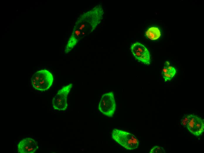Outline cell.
<instances>
[{
    "instance_id": "cell-1",
    "label": "cell",
    "mask_w": 204,
    "mask_h": 153,
    "mask_svg": "<svg viewBox=\"0 0 204 153\" xmlns=\"http://www.w3.org/2000/svg\"><path fill=\"white\" fill-rule=\"evenodd\" d=\"M103 14L102 6L100 4L80 15L65 46V53L70 51L81 39L94 31L103 19Z\"/></svg>"
},
{
    "instance_id": "cell-2",
    "label": "cell",
    "mask_w": 204,
    "mask_h": 153,
    "mask_svg": "<svg viewBox=\"0 0 204 153\" xmlns=\"http://www.w3.org/2000/svg\"><path fill=\"white\" fill-rule=\"evenodd\" d=\"M112 138L126 150L135 149L139 146V141L136 137L127 132L114 129L112 132Z\"/></svg>"
},
{
    "instance_id": "cell-3",
    "label": "cell",
    "mask_w": 204,
    "mask_h": 153,
    "mask_svg": "<svg viewBox=\"0 0 204 153\" xmlns=\"http://www.w3.org/2000/svg\"><path fill=\"white\" fill-rule=\"evenodd\" d=\"M52 74L49 71L42 69L33 74L31 79L33 88L38 91L43 92L48 90L53 82Z\"/></svg>"
},
{
    "instance_id": "cell-4",
    "label": "cell",
    "mask_w": 204,
    "mask_h": 153,
    "mask_svg": "<svg viewBox=\"0 0 204 153\" xmlns=\"http://www.w3.org/2000/svg\"><path fill=\"white\" fill-rule=\"evenodd\" d=\"M116 109V104L113 93L111 92L103 94L98 104V110L104 115L112 117Z\"/></svg>"
},
{
    "instance_id": "cell-5",
    "label": "cell",
    "mask_w": 204,
    "mask_h": 153,
    "mask_svg": "<svg viewBox=\"0 0 204 153\" xmlns=\"http://www.w3.org/2000/svg\"><path fill=\"white\" fill-rule=\"evenodd\" d=\"M72 84L64 86L53 98L52 103L54 109L59 111L66 110L68 106L67 97L72 87Z\"/></svg>"
},
{
    "instance_id": "cell-6",
    "label": "cell",
    "mask_w": 204,
    "mask_h": 153,
    "mask_svg": "<svg viewBox=\"0 0 204 153\" xmlns=\"http://www.w3.org/2000/svg\"><path fill=\"white\" fill-rule=\"evenodd\" d=\"M130 50L135 57L142 63L147 65L151 62L150 55L148 49L142 44L136 42L132 44Z\"/></svg>"
},
{
    "instance_id": "cell-7",
    "label": "cell",
    "mask_w": 204,
    "mask_h": 153,
    "mask_svg": "<svg viewBox=\"0 0 204 153\" xmlns=\"http://www.w3.org/2000/svg\"><path fill=\"white\" fill-rule=\"evenodd\" d=\"M186 127L191 133L195 136H199L204 132V119L191 114L190 121Z\"/></svg>"
},
{
    "instance_id": "cell-8",
    "label": "cell",
    "mask_w": 204,
    "mask_h": 153,
    "mask_svg": "<svg viewBox=\"0 0 204 153\" xmlns=\"http://www.w3.org/2000/svg\"><path fill=\"white\" fill-rule=\"evenodd\" d=\"M38 148L37 142L30 137L23 139L17 145L18 151L20 153H34Z\"/></svg>"
},
{
    "instance_id": "cell-9",
    "label": "cell",
    "mask_w": 204,
    "mask_h": 153,
    "mask_svg": "<svg viewBox=\"0 0 204 153\" xmlns=\"http://www.w3.org/2000/svg\"><path fill=\"white\" fill-rule=\"evenodd\" d=\"M176 74V69L171 66H166L162 69V75L165 82L171 81Z\"/></svg>"
},
{
    "instance_id": "cell-10",
    "label": "cell",
    "mask_w": 204,
    "mask_h": 153,
    "mask_svg": "<svg viewBox=\"0 0 204 153\" xmlns=\"http://www.w3.org/2000/svg\"><path fill=\"white\" fill-rule=\"evenodd\" d=\"M145 35L149 39L152 40L158 39L161 36V33L157 27L153 26L149 28L145 32Z\"/></svg>"
},
{
    "instance_id": "cell-11",
    "label": "cell",
    "mask_w": 204,
    "mask_h": 153,
    "mask_svg": "<svg viewBox=\"0 0 204 153\" xmlns=\"http://www.w3.org/2000/svg\"><path fill=\"white\" fill-rule=\"evenodd\" d=\"M191 114H185L181 119V124L183 127H186L187 126L191 118Z\"/></svg>"
},
{
    "instance_id": "cell-12",
    "label": "cell",
    "mask_w": 204,
    "mask_h": 153,
    "mask_svg": "<svg viewBox=\"0 0 204 153\" xmlns=\"http://www.w3.org/2000/svg\"><path fill=\"white\" fill-rule=\"evenodd\" d=\"M150 153H165V151L164 148L161 147L155 146L153 147L151 149Z\"/></svg>"
},
{
    "instance_id": "cell-13",
    "label": "cell",
    "mask_w": 204,
    "mask_h": 153,
    "mask_svg": "<svg viewBox=\"0 0 204 153\" xmlns=\"http://www.w3.org/2000/svg\"><path fill=\"white\" fill-rule=\"evenodd\" d=\"M165 64L166 66H169L170 63L168 61H166L165 62Z\"/></svg>"
}]
</instances>
